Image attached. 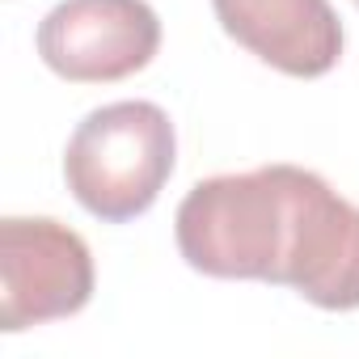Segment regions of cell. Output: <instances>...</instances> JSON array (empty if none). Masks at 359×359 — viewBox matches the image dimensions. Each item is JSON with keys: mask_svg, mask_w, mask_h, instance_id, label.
Returning <instances> with one entry per match:
<instances>
[{"mask_svg": "<svg viewBox=\"0 0 359 359\" xmlns=\"http://www.w3.org/2000/svg\"><path fill=\"white\" fill-rule=\"evenodd\" d=\"M173 161L177 135L156 102H110L76 123L64 152V177L89 216L127 224L156 203Z\"/></svg>", "mask_w": 359, "mask_h": 359, "instance_id": "7a4b0ae2", "label": "cell"}, {"mask_svg": "<svg viewBox=\"0 0 359 359\" xmlns=\"http://www.w3.org/2000/svg\"><path fill=\"white\" fill-rule=\"evenodd\" d=\"M283 287L330 313L359 309V208L313 169H300L296 237L283 266Z\"/></svg>", "mask_w": 359, "mask_h": 359, "instance_id": "5b68a950", "label": "cell"}, {"mask_svg": "<svg viewBox=\"0 0 359 359\" xmlns=\"http://www.w3.org/2000/svg\"><path fill=\"white\" fill-rule=\"evenodd\" d=\"M229 39L262 64L313 81L342 60V22L330 0H212Z\"/></svg>", "mask_w": 359, "mask_h": 359, "instance_id": "8992f818", "label": "cell"}, {"mask_svg": "<svg viewBox=\"0 0 359 359\" xmlns=\"http://www.w3.org/2000/svg\"><path fill=\"white\" fill-rule=\"evenodd\" d=\"M93 296V254L81 233L51 216L0 224V321L9 334L72 317Z\"/></svg>", "mask_w": 359, "mask_h": 359, "instance_id": "3957f363", "label": "cell"}, {"mask_svg": "<svg viewBox=\"0 0 359 359\" xmlns=\"http://www.w3.org/2000/svg\"><path fill=\"white\" fill-rule=\"evenodd\" d=\"M355 5H359V0H355Z\"/></svg>", "mask_w": 359, "mask_h": 359, "instance_id": "52a82bcc", "label": "cell"}, {"mask_svg": "<svg viewBox=\"0 0 359 359\" xmlns=\"http://www.w3.org/2000/svg\"><path fill=\"white\" fill-rule=\"evenodd\" d=\"M296 195L300 165L203 177L177 203V250L212 279H258L283 287V266L296 237Z\"/></svg>", "mask_w": 359, "mask_h": 359, "instance_id": "6da1fadb", "label": "cell"}, {"mask_svg": "<svg viewBox=\"0 0 359 359\" xmlns=\"http://www.w3.org/2000/svg\"><path fill=\"white\" fill-rule=\"evenodd\" d=\"M161 18L148 0H60L39 22L43 64L72 85H110L152 64Z\"/></svg>", "mask_w": 359, "mask_h": 359, "instance_id": "277c9868", "label": "cell"}]
</instances>
